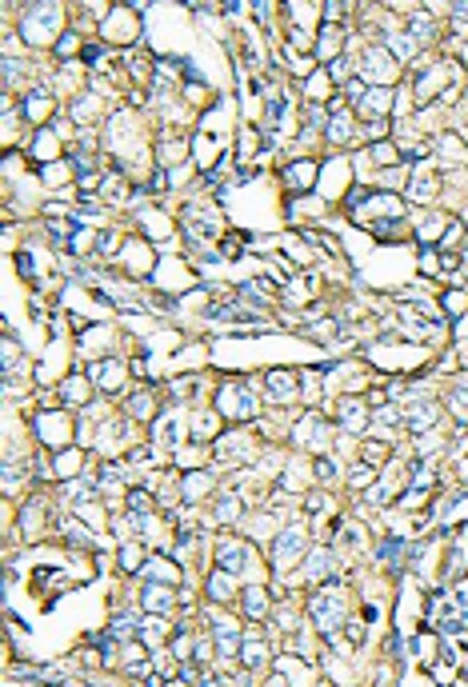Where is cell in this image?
Instances as JSON below:
<instances>
[{
	"label": "cell",
	"mask_w": 468,
	"mask_h": 687,
	"mask_svg": "<svg viewBox=\"0 0 468 687\" xmlns=\"http://www.w3.org/2000/svg\"><path fill=\"white\" fill-rule=\"evenodd\" d=\"M65 13H60V4H29L24 8V24H20V36L29 40V44H45V40H60L65 32Z\"/></svg>",
	"instance_id": "cell-1"
},
{
	"label": "cell",
	"mask_w": 468,
	"mask_h": 687,
	"mask_svg": "<svg viewBox=\"0 0 468 687\" xmlns=\"http://www.w3.org/2000/svg\"><path fill=\"white\" fill-rule=\"evenodd\" d=\"M308 611H312V620L321 627V636H337V627L344 623V615H348V595H344L337 583H324V588L308 599Z\"/></svg>",
	"instance_id": "cell-2"
},
{
	"label": "cell",
	"mask_w": 468,
	"mask_h": 687,
	"mask_svg": "<svg viewBox=\"0 0 468 687\" xmlns=\"http://www.w3.org/2000/svg\"><path fill=\"white\" fill-rule=\"evenodd\" d=\"M260 412V399L252 392V383L244 380H228L220 392H216V415H225V420H252Z\"/></svg>",
	"instance_id": "cell-3"
},
{
	"label": "cell",
	"mask_w": 468,
	"mask_h": 687,
	"mask_svg": "<svg viewBox=\"0 0 468 687\" xmlns=\"http://www.w3.org/2000/svg\"><path fill=\"white\" fill-rule=\"evenodd\" d=\"M305 552H308V531L305 527H284L273 543V568L276 572H289V568H296V559L305 556Z\"/></svg>",
	"instance_id": "cell-4"
},
{
	"label": "cell",
	"mask_w": 468,
	"mask_h": 687,
	"mask_svg": "<svg viewBox=\"0 0 468 687\" xmlns=\"http://www.w3.org/2000/svg\"><path fill=\"white\" fill-rule=\"evenodd\" d=\"M360 72H364V84L372 80V88H388V80L396 72V60L388 56V48H364L360 52Z\"/></svg>",
	"instance_id": "cell-5"
},
{
	"label": "cell",
	"mask_w": 468,
	"mask_h": 687,
	"mask_svg": "<svg viewBox=\"0 0 468 687\" xmlns=\"http://www.w3.org/2000/svg\"><path fill=\"white\" fill-rule=\"evenodd\" d=\"M216 563H220L228 575H241V572H248V563H257V556H252L248 543L225 536V540H216Z\"/></svg>",
	"instance_id": "cell-6"
},
{
	"label": "cell",
	"mask_w": 468,
	"mask_h": 687,
	"mask_svg": "<svg viewBox=\"0 0 468 687\" xmlns=\"http://www.w3.org/2000/svg\"><path fill=\"white\" fill-rule=\"evenodd\" d=\"M33 428L36 436L52 447H68V436H72V424H68L60 412H36L33 415Z\"/></svg>",
	"instance_id": "cell-7"
},
{
	"label": "cell",
	"mask_w": 468,
	"mask_h": 687,
	"mask_svg": "<svg viewBox=\"0 0 468 687\" xmlns=\"http://www.w3.org/2000/svg\"><path fill=\"white\" fill-rule=\"evenodd\" d=\"M180 431H184V412L180 408H168L164 415L152 420V444L161 440L164 447H177L180 444Z\"/></svg>",
	"instance_id": "cell-8"
},
{
	"label": "cell",
	"mask_w": 468,
	"mask_h": 687,
	"mask_svg": "<svg viewBox=\"0 0 468 687\" xmlns=\"http://www.w3.org/2000/svg\"><path fill=\"white\" fill-rule=\"evenodd\" d=\"M84 376H88V383H97L100 392H116V388L124 383V376H129V372H124V364H120V360H100V364H92Z\"/></svg>",
	"instance_id": "cell-9"
},
{
	"label": "cell",
	"mask_w": 468,
	"mask_h": 687,
	"mask_svg": "<svg viewBox=\"0 0 468 687\" xmlns=\"http://www.w3.org/2000/svg\"><path fill=\"white\" fill-rule=\"evenodd\" d=\"M436 420H440V404L436 399H408L404 424H412V431H428Z\"/></svg>",
	"instance_id": "cell-10"
},
{
	"label": "cell",
	"mask_w": 468,
	"mask_h": 687,
	"mask_svg": "<svg viewBox=\"0 0 468 687\" xmlns=\"http://www.w3.org/2000/svg\"><path fill=\"white\" fill-rule=\"evenodd\" d=\"M340 40H344V28H340L337 20H324L321 32H316V44H312V56L316 60H337Z\"/></svg>",
	"instance_id": "cell-11"
},
{
	"label": "cell",
	"mask_w": 468,
	"mask_h": 687,
	"mask_svg": "<svg viewBox=\"0 0 468 687\" xmlns=\"http://www.w3.org/2000/svg\"><path fill=\"white\" fill-rule=\"evenodd\" d=\"M324 436H328V424H324L316 412H308L305 420L296 424V431H292L296 447H321V444H324Z\"/></svg>",
	"instance_id": "cell-12"
},
{
	"label": "cell",
	"mask_w": 468,
	"mask_h": 687,
	"mask_svg": "<svg viewBox=\"0 0 468 687\" xmlns=\"http://www.w3.org/2000/svg\"><path fill=\"white\" fill-rule=\"evenodd\" d=\"M52 108V88L49 84H40V88H33V92L24 96V104H20V112H24V120H33V124H40L45 116H49Z\"/></svg>",
	"instance_id": "cell-13"
},
{
	"label": "cell",
	"mask_w": 468,
	"mask_h": 687,
	"mask_svg": "<svg viewBox=\"0 0 468 687\" xmlns=\"http://www.w3.org/2000/svg\"><path fill=\"white\" fill-rule=\"evenodd\" d=\"M388 108H392V84H388V88H369L364 100L356 104V112H360L364 120H376V116H385Z\"/></svg>",
	"instance_id": "cell-14"
},
{
	"label": "cell",
	"mask_w": 468,
	"mask_h": 687,
	"mask_svg": "<svg viewBox=\"0 0 468 687\" xmlns=\"http://www.w3.org/2000/svg\"><path fill=\"white\" fill-rule=\"evenodd\" d=\"M332 572H337V556L328 552V547H321V552H312L305 563V575L308 579H316V583H328L332 579Z\"/></svg>",
	"instance_id": "cell-15"
},
{
	"label": "cell",
	"mask_w": 468,
	"mask_h": 687,
	"mask_svg": "<svg viewBox=\"0 0 468 687\" xmlns=\"http://www.w3.org/2000/svg\"><path fill=\"white\" fill-rule=\"evenodd\" d=\"M140 604H145L148 615H164V611L172 607V588H168V583H145Z\"/></svg>",
	"instance_id": "cell-16"
},
{
	"label": "cell",
	"mask_w": 468,
	"mask_h": 687,
	"mask_svg": "<svg viewBox=\"0 0 468 687\" xmlns=\"http://www.w3.org/2000/svg\"><path fill=\"white\" fill-rule=\"evenodd\" d=\"M360 212H372V216H385V220H401L404 216V200L401 196H369Z\"/></svg>",
	"instance_id": "cell-17"
},
{
	"label": "cell",
	"mask_w": 468,
	"mask_h": 687,
	"mask_svg": "<svg viewBox=\"0 0 468 687\" xmlns=\"http://www.w3.org/2000/svg\"><path fill=\"white\" fill-rule=\"evenodd\" d=\"M284 180H289L292 192H308L312 180H316V164H312V160H296V164L284 168Z\"/></svg>",
	"instance_id": "cell-18"
},
{
	"label": "cell",
	"mask_w": 468,
	"mask_h": 687,
	"mask_svg": "<svg viewBox=\"0 0 468 687\" xmlns=\"http://www.w3.org/2000/svg\"><path fill=\"white\" fill-rule=\"evenodd\" d=\"M104 32L116 36V40H132V36H136V20H132L129 8H113L108 20H104Z\"/></svg>",
	"instance_id": "cell-19"
},
{
	"label": "cell",
	"mask_w": 468,
	"mask_h": 687,
	"mask_svg": "<svg viewBox=\"0 0 468 687\" xmlns=\"http://www.w3.org/2000/svg\"><path fill=\"white\" fill-rule=\"evenodd\" d=\"M268 396H273V404H292V399H296V380H292V372H268Z\"/></svg>",
	"instance_id": "cell-20"
},
{
	"label": "cell",
	"mask_w": 468,
	"mask_h": 687,
	"mask_svg": "<svg viewBox=\"0 0 468 687\" xmlns=\"http://www.w3.org/2000/svg\"><path fill=\"white\" fill-rule=\"evenodd\" d=\"M168 636H172V631H168V623H164L161 615H148L145 627H140V643H145V647H152V652H156V647H164V643H168Z\"/></svg>",
	"instance_id": "cell-21"
},
{
	"label": "cell",
	"mask_w": 468,
	"mask_h": 687,
	"mask_svg": "<svg viewBox=\"0 0 468 687\" xmlns=\"http://www.w3.org/2000/svg\"><path fill=\"white\" fill-rule=\"evenodd\" d=\"M353 136V116L340 108V100H332V120H328V140L332 144H344Z\"/></svg>",
	"instance_id": "cell-22"
},
{
	"label": "cell",
	"mask_w": 468,
	"mask_h": 687,
	"mask_svg": "<svg viewBox=\"0 0 468 687\" xmlns=\"http://www.w3.org/2000/svg\"><path fill=\"white\" fill-rule=\"evenodd\" d=\"M385 48L392 60H408V56H417V40L408 36V32H385Z\"/></svg>",
	"instance_id": "cell-23"
},
{
	"label": "cell",
	"mask_w": 468,
	"mask_h": 687,
	"mask_svg": "<svg viewBox=\"0 0 468 687\" xmlns=\"http://www.w3.org/2000/svg\"><path fill=\"white\" fill-rule=\"evenodd\" d=\"M241 659H244V668H252V671H260L264 663H268V647L260 643V639H252V636H244V647H241Z\"/></svg>",
	"instance_id": "cell-24"
},
{
	"label": "cell",
	"mask_w": 468,
	"mask_h": 687,
	"mask_svg": "<svg viewBox=\"0 0 468 687\" xmlns=\"http://www.w3.org/2000/svg\"><path fill=\"white\" fill-rule=\"evenodd\" d=\"M340 424L348 431H364V404L360 399H340Z\"/></svg>",
	"instance_id": "cell-25"
},
{
	"label": "cell",
	"mask_w": 468,
	"mask_h": 687,
	"mask_svg": "<svg viewBox=\"0 0 468 687\" xmlns=\"http://www.w3.org/2000/svg\"><path fill=\"white\" fill-rule=\"evenodd\" d=\"M440 80H444V64L428 68V72H424V76L417 80V92H412V96H417V104H424V100H428V96H433L436 88H440Z\"/></svg>",
	"instance_id": "cell-26"
},
{
	"label": "cell",
	"mask_w": 468,
	"mask_h": 687,
	"mask_svg": "<svg viewBox=\"0 0 468 687\" xmlns=\"http://www.w3.org/2000/svg\"><path fill=\"white\" fill-rule=\"evenodd\" d=\"M84 380H88V376H68V380L60 383V396L68 399V408H84V399H88V388H84Z\"/></svg>",
	"instance_id": "cell-27"
},
{
	"label": "cell",
	"mask_w": 468,
	"mask_h": 687,
	"mask_svg": "<svg viewBox=\"0 0 468 687\" xmlns=\"http://www.w3.org/2000/svg\"><path fill=\"white\" fill-rule=\"evenodd\" d=\"M212 488V472H188L184 476V499H196Z\"/></svg>",
	"instance_id": "cell-28"
},
{
	"label": "cell",
	"mask_w": 468,
	"mask_h": 687,
	"mask_svg": "<svg viewBox=\"0 0 468 687\" xmlns=\"http://www.w3.org/2000/svg\"><path fill=\"white\" fill-rule=\"evenodd\" d=\"M244 611H248L252 620H264V615H268V599H264V588H248V591H244Z\"/></svg>",
	"instance_id": "cell-29"
},
{
	"label": "cell",
	"mask_w": 468,
	"mask_h": 687,
	"mask_svg": "<svg viewBox=\"0 0 468 687\" xmlns=\"http://www.w3.org/2000/svg\"><path fill=\"white\" fill-rule=\"evenodd\" d=\"M29 152H33L36 160H52V156H56V132H52V128H45V132L33 140V148H29Z\"/></svg>",
	"instance_id": "cell-30"
},
{
	"label": "cell",
	"mask_w": 468,
	"mask_h": 687,
	"mask_svg": "<svg viewBox=\"0 0 468 687\" xmlns=\"http://www.w3.org/2000/svg\"><path fill=\"white\" fill-rule=\"evenodd\" d=\"M209 595H212V599H216V604H225V599H228V595H232V575H220V572H212L209 575Z\"/></svg>",
	"instance_id": "cell-31"
},
{
	"label": "cell",
	"mask_w": 468,
	"mask_h": 687,
	"mask_svg": "<svg viewBox=\"0 0 468 687\" xmlns=\"http://www.w3.org/2000/svg\"><path fill=\"white\" fill-rule=\"evenodd\" d=\"M408 36H412L417 44L420 40H428V36H433V20H428L424 13H412L408 16Z\"/></svg>",
	"instance_id": "cell-32"
},
{
	"label": "cell",
	"mask_w": 468,
	"mask_h": 687,
	"mask_svg": "<svg viewBox=\"0 0 468 687\" xmlns=\"http://www.w3.org/2000/svg\"><path fill=\"white\" fill-rule=\"evenodd\" d=\"M152 404H156V399L148 396V392H140V396L129 399V415L132 420H152Z\"/></svg>",
	"instance_id": "cell-33"
},
{
	"label": "cell",
	"mask_w": 468,
	"mask_h": 687,
	"mask_svg": "<svg viewBox=\"0 0 468 687\" xmlns=\"http://www.w3.org/2000/svg\"><path fill=\"white\" fill-rule=\"evenodd\" d=\"M324 92H328V72H324V68H316V72H312V76L305 80V96H312V100H321Z\"/></svg>",
	"instance_id": "cell-34"
},
{
	"label": "cell",
	"mask_w": 468,
	"mask_h": 687,
	"mask_svg": "<svg viewBox=\"0 0 468 687\" xmlns=\"http://www.w3.org/2000/svg\"><path fill=\"white\" fill-rule=\"evenodd\" d=\"M76 48H84V44H81V36H76V32H65V36H60V40L52 44V52H56V60H68V56H72Z\"/></svg>",
	"instance_id": "cell-35"
},
{
	"label": "cell",
	"mask_w": 468,
	"mask_h": 687,
	"mask_svg": "<svg viewBox=\"0 0 468 687\" xmlns=\"http://www.w3.org/2000/svg\"><path fill=\"white\" fill-rule=\"evenodd\" d=\"M236 515H241V504H236V495H220V499H216V520L232 524Z\"/></svg>",
	"instance_id": "cell-36"
},
{
	"label": "cell",
	"mask_w": 468,
	"mask_h": 687,
	"mask_svg": "<svg viewBox=\"0 0 468 687\" xmlns=\"http://www.w3.org/2000/svg\"><path fill=\"white\" fill-rule=\"evenodd\" d=\"M148 508H152V495H148L145 488H132L129 492V511L132 515H148Z\"/></svg>",
	"instance_id": "cell-37"
},
{
	"label": "cell",
	"mask_w": 468,
	"mask_h": 687,
	"mask_svg": "<svg viewBox=\"0 0 468 687\" xmlns=\"http://www.w3.org/2000/svg\"><path fill=\"white\" fill-rule=\"evenodd\" d=\"M100 488H108V492H116V488H124V467H116V463H108V467L100 472Z\"/></svg>",
	"instance_id": "cell-38"
},
{
	"label": "cell",
	"mask_w": 468,
	"mask_h": 687,
	"mask_svg": "<svg viewBox=\"0 0 468 687\" xmlns=\"http://www.w3.org/2000/svg\"><path fill=\"white\" fill-rule=\"evenodd\" d=\"M120 572H140V547L129 543V547H120Z\"/></svg>",
	"instance_id": "cell-39"
},
{
	"label": "cell",
	"mask_w": 468,
	"mask_h": 687,
	"mask_svg": "<svg viewBox=\"0 0 468 687\" xmlns=\"http://www.w3.org/2000/svg\"><path fill=\"white\" fill-rule=\"evenodd\" d=\"M369 88H372V84H364V76H353L348 84H344V100H348V104H360Z\"/></svg>",
	"instance_id": "cell-40"
},
{
	"label": "cell",
	"mask_w": 468,
	"mask_h": 687,
	"mask_svg": "<svg viewBox=\"0 0 468 687\" xmlns=\"http://www.w3.org/2000/svg\"><path fill=\"white\" fill-rule=\"evenodd\" d=\"M92 112H97V100H92V96H81V100L72 104V116H76V124H88V120H92Z\"/></svg>",
	"instance_id": "cell-41"
},
{
	"label": "cell",
	"mask_w": 468,
	"mask_h": 687,
	"mask_svg": "<svg viewBox=\"0 0 468 687\" xmlns=\"http://www.w3.org/2000/svg\"><path fill=\"white\" fill-rule=\"evenodd\" d=\"M372 415H376V424H385V428H396V424H401V420H404V415L396 412V408H392V404H385V399H380V408H376V412H372Z\"/></svg>",
	"instance_id": "cell-42"
},
{
	"label": "cell",
	"mask_w": 468,
	"mask_h": 687,
	"mask_svg": "<svg viewBox=\"0 0 468 687\" xmlns=\"http://www.w3.org/2000/svg\"><path fill=\"white\" fill-rule=\"evenodd\" d=\"M40 176H45V184H49V188L68 184V168H65V164H45V172H40Z\"/></svg>",
	"instance_id": "cell-43"
},
{
	"label": "cell",
	"mask_w": 468,
	"mask_h": 687,
	"mask_svg": "<svg viewBox=\"0 0 468 687\" xmlns=\"http://www.w3.org/2000/svg\"><path fill=\"white\" fill-rule=\"evenodd\" d=\"M452 412L460 415V420H468V383H460V388L452 392Z\"/></svg>",
	"instance_id": "cell-44"
},
{
	"label": "cell",
	"mask_w": 468,
	"mask_h": 687,
	"mask_svg": "<svg viewBox=\"0 0 468 687\" xmlns=\"http://www.w3.org/2000/svg\"><path fill=\"white\" fill-rule=\"evenodd\" d=\"M72 472H76V452L65 447V452L56 456V476H72Z\"/></svg>",
	"instance_id": "cell-45"
},
{
	"label": "cell",
	"mask_w": 468,
	"mask_h": 687,
	"mask_svg": "<svg viewBox=\"0 0 468 687\" xmlns=\"http://www.w3.org/2000/svg\"><path fill=\"white\" fill-rule=\"evenodd\" d=\"M188 424H193V428L200 431V440H209V436H212V428H216V415H193Z\"/></svg>",
	"instance_id": "cell-46"
},
{
	"label": "cell",
	"mask_w": 468,
	"mask_h": 687,
	"mask_svg": "<svg viewBox=\"0 0 468 687\" xmlns=\"http://www.w3.org/2000/svg\"><path fill=\"white\" fill-rule=\"evenodd\" d=\"M444 304H449V316H460V312H465V304H468V296H465V292H449V296H444Z\"/></svg>",
	"instance_id": "cell-47"
},
{
	"label": "cell",
	"mask_w": 468,
	"mask_h": 687,
	"mask_svg": "<svg viewBox=\"0 0 468 687\" xmlns=\"http://www.w3.org/2000/svg\"><path fill=\"white\" fill-rule=\"evenodd\" d=\"M388 148H392V144H372V148H369V156L376 160V164H392V160H396V156H392V152H388Z\"/></svg>",
	"instance_id": "cell-48"
},
{
	"label": "cell",
	"mask_w": 468,
	"mask_h": 687,
	"mask_svg": "<svg viewBox=\"0 0 468 687\" xmlns=\"http://www.w3.org/2000/svg\"><path fill=\"white\" fill-rule=\"evenodd\" d=\"M385 456H388L385 444H364V460H369V463H380Z\"/></svg>",
	"instance_id": "cell-49"
},
{
	"label": "cell",
	"mask_w": 468,
	"mask_h": 687,
	"mask_svg": "<svg viewBox=\"0 0 468 687\" xmlns=\"http://www.w3.org/2000/svg\"><path fill=\"white\" fill-rule=\"evenodd\" d=\"M344 72H348V56H337V60L328 64V76L332 80H344Z\"/></svg>",
	"instance_id": "cell-50"
},
{
	"label": "cell",
	"mask_w": 468,
	"mask_h": 687,
	"mask_svg": "<svg viewBox=\"0 0 468 687\" xmlns=\"http://www.w3.org/2000/svg\"><path fill=\"white\" fill-rule=\"evenodd\" d=\"M316 476H321V479H332V476H337V463L328 460V456H321V460H316Z\"/></svg>",
	"instance_id": "cell-51"
},
{
	"label": "cell",
	"mask_w": 468,
	"mask_h": 687,
	"mask_svg": "<svg viewBox=\"0 0 468 687\" xmlns=\"http://www.w3.org/2000/svg\"><path fill=\"white\" fill-rule=\"evenodd\" d=\"M369 504H372V508L388 504V483H376V488H372V492H369Z\"/></svg>",
	"instance_id": "cell-52"
},
{
	"label": "cell",
	"mask_w": 468,
	"mask_h": 687,
	"mask_svg": "<svg viewBox=\"0 0 468 687\" xmlns=\"http://www.w3.org/2000/svg\"><path fill=\"white\" fill-rule=\"evenodd\" d=\"M369 479H372V467H360V472H353V476H348V483H353V488H364Z\"/></svg>",
	"instance_id": "cell-53"
},
{
	"label": "cell",
	"mask_w": 468,
	"mask_h": 687,
	"mask_svg": "<svg viewBox=\"0 0 468 687\" xmlns=\"http://www.w3.org/2000/svg\"><path fill=\"white\" fill-rule=\"evenodd\" d=\"M164 152H161V164H172V160L180 156V144H161Z\"/></svg>",
	"instance_id": "cell-54"
},
{
	"label": "cell",
	"mask_w": 468,
	"mask_h": 687,
	"mask_svg": "<svg viewBox=\"0 0 468 687\" xmlns=\"http://www.w3.org/2000/svg\"><path fill=\"white\" fill-rule=\"evenodd\" d=\"M225 256H228V260H236V256H241V236H228L225 240Z\"/></svg>",
	"instance_id": "cell-55"
},
{
	"label": "cell",
	"mask_w": 468,
	"mask_h": 687,
	"mask_svg": "<svg viewBox=\"0 0 468 687\" xmlns=\"http://www.w3.org/2000/svg\"><path fill=\"white\" fill-rule=\"evenodd\" d=\"M100 252H104V256L116 252V236H113V232H100Z\"/></svg>",
	"instance_id": "cell-56"
},
{
	"label": "cell",
	"mask_w": 468,
	"mask_h": 687,
	"mask_svg": "<svg viewBox=\"0 0 468 687\" xmlns=\"http://www.w3.org/2000/svg\"><path fill=\"white\" fill-rule=\"evenodd\" d=\"M305 508H308V511H324V508H328V499H324V495H308Z\"/></svg>",
	"instance_id": "cell-57"
},
{
	"label": "cell",
	"mask_w": 468,
	"mask_h": 687,
	"mask_svg": "<svg viewBox=\"0 0 468 687\" xmlns=\"http://www.w3.org/2000/svg\"><path fill=\"white\" fill-rule=\"evenodd\" d=\"M449 13H452V16H465V20H460V24H468V4H452Z\"/></svg>",
	"instance_id": "cell-58"
}]
</instances>
